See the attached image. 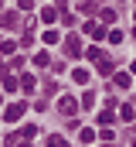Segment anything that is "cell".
Segmentation results:
<instances>
[{
  "label": "cell",
  "mask_w": 136,
  "mask_h": 147,
  "mask_svg": "<svg viewBox=\"0 0 136 147\" xmlns=\"http://www.w3.org/2000/svg\"><path fill=\"white\" fill-rule=\"evenodd\" d=\"M78 103H82V106H85V110H92V106H95V92H85V96H82V99H78Z\"/></svg>",
  "instance_id": "17"
},
{
  "label": "cell",
  "mask_w": 136,
  "mask_h": 147,
  "mask_svg": "<svg viewBox=\"0 0 136 147\" xmlns=\"http://www.w3.org/2000/svg\"><path fill=\"white\" fill-rule=\"evenodd\" d=\"M65 51L71 55V58H78V55H85V51H82V41H78V34H68V38H65Z\"/></svg>",
  "instance_id": "4"
},
{
  "label": "cell",
  "mask_w": 136,
  "mask_h": 147,
  "mask_svg": "<svg viewBox=\"0 0 136 147\" xmlns=\"http://www.w3.org/2000/svg\"><path fill=\"white\" fill-rule=\"evenodd\" d=\"M17 24H21L17 10H0V28H17Z\"/></svg>",
  "instance_id": "5"
},
{
  "label": "cell",
  "mask_w": 136,
  "mask_h": 147,
  "mask_svg": "<svg viewBox=\"0 0 136 147\" xmlns=\"http://www.w3.org/2000/svg\"><path fill=\"white\" fill-rule=\"evenodd\" d=\"M119 120H126V123L136 120V106H133V103H123V106H119Z\"/></svg>",
  "instance_id": "7"
},
{
  "label": "cell",
  "mask_w": 136,
  "mask_h": 147,
  "mask_svg": "<svg viewBox=\"0 0 136 147\" xmlns=\"http://www.w3.org/2000/svg\"><path fill=\"white\" fill-rule=\"evenodd\" d=\"M78 106H82V103H78L75 96H61V99H58V113H61V116H75Z\"/></svg>",
  "instance_id": "1"
},
{
  "label": "cell",
  "mask_w": 136,
  "mask_h": 147,
  "mask_svg": "<svg viewBox=\"0 0 136 147\" xmlns=\"http://www.w3.org/2000/svg\"><path fill=\"white\" fill-rule=\"evenodd\" d=\"M55 41H61V34H58L55 28H48V31H44V45H55Z\"/></svg>",
  "instance_id": "15"
},
{
  "label": "cell",
  "mask_w": 136,
  "mask_h": 147,
  "mask_svg": "<svg viewBox=\"0 0 136 147\" xmlns=\"http://www.w3.org/2000/svg\"><path fill=\"white\" fill-rule=\"evenodd\" d=\"M112 86H116V89H129V86H133V72H116L112 75Z\"/></svg>",
  "instance_id": "6"
},
{
  "label": "cell",
  "mask_w": 136,
  "mask_h": 147,
  "mask_svg": "<svg viewBox=\"0 0 136 147\" xmlns=\"http://www.w3.org/2000/svg\"><path fill=\"white\" fill-rule=\"evenodd\" d=\"M71 79H75V82H82V86H85V82H89V69H75V72H71Z\"/></svg>",
  "instance_id": "16"
},
{
  "label": "cell",
  "mask_w": 136,
  "mask_h": 147,
  "mask_svg": "<svg viewBox=\"0 0 136 147\" xmlns=\"http://www.w3.org/2000/svg\"><path fill=\"white\" fill-rule=\"evenodd\" d=\"M3 89H7V92H17V89H21V79H14V75H3Z\"/></svg>",
  "instance_id": "10"
},
{
  "label": "cell",
  "mask_w": 136,
  "mask_h": 147,
  "mask_svg": "<svg viewBox=\"0 0 136 147\" xmlns=\"http://www.w3.org/2000/svg\"><path fill=\"white\" fill-rule=\"evenodd\" d=\"M95 137H99V134H95V130H92V127H85V130H82V134H78V140H82V144H92V140H95Z\"/></svg>",
  "instance_id": "13"
},
{
  "label": "cell",
  "mask_w": 136,
  "mask_h": 147,
  "mask_svg": "<svg viewBox=\"0 0 136 147\" xmlns=\"http://www.w3.org/2000/svg\"><path fill=\"white\" fill-rule=\"evenodd\" d=\"M99 17H102V24H112V21H116V10H112V7H105Z\"/></svg>",
  "instance_id": "18"
},
{
  "label": "cell",
  "mask_w": 136,
  "mask_h": 147,
  "mask_svg": "<svg viewBox=\"0 0 136 147\" xmlns=\"http://www.w3.org/2000/svg\"><path fill=\"white\" fill-rule=\"evenodd\" d=\"M21 147H31V140H24V144H21Z\"/></svg>",
  "instance_id": "26"
},
{
  "label": "cell",
  "mask_w": 136,
  "mask_h": 147,
  "mask_svg": "<svg viewBox=\"0 0 136 147\" xmlns=\"http://www.w3.org/2000/svg\"><path fill=\"white\" fill-rule=\"evenodd\" d=\"M133 34H136V31H133Z\"/></svg>",
  "instance_id": "27"
},
{
  "label": "cell",
  "mask_w": 136,
  "mask_h": 147,
  "mask_svg": "<svg viewBox=\"0 0 136 147\" xmlns=\"http://www.w3.org/2000/svg\"><path fill=\"white\" fill-rule=\"evenodd\" d=\"M105 38H109L112 45H119V41H123V31H109V34H105Z\"/></svg>",
  "instance_id": "23"
},
{
  "label": "cell",
  "mask_w": 136,
  "mask_h": 147,
  "mask_svg": "<svg viewBox=\"0 0 136 147\" xmlns=\"http://www.w3.org/2000/svg\"><path fill=\"white\" fill-rule=\"evenodd\" d=\"M99 123H105V127H109V123H112V110H102V113H99Z\"/></svg>",
  "instance_id": "21"
},
{
  "label": "cell",
  "mask_w": 136,
  "mask_h": 147,
  "mask_svg": "<svg viewBox=\"0 0 136 147\" xmlns=\"http://www.w3.org/2000/svg\"><path fill=\"white\" fill-rule=\"evenodd\" d=\"M112 69H116L112 58H102V62H99V72H102V75H112Z\"/></svg>",
  "instance_id": "14"
},
{
  "label": "cell",
  "mask_w": 136,
  "mask_h": 147,
  "mask_svg": "<svg viewBox=\"0 0 136 147\" xmlns=\"http://www.w3.org/2000/svg\"><path fill=\"white\" fill-rule=\"evenodd\" d=\"M82 31H85V34L92 38V41H102V38L109 34V31H105V28H102L99 21H85V24H82Z\"/></svg>",
  "instance_id": "2"
},
{
  "label": "cell",
  "mask_w": 136,
  "mask_h": 147,
  "mask_svg": "<svg viewBox=\"0 0 136 147\" xmlns=\"http://www.w3.org/2000/svg\"><path fill=\"white\" fill-rule=\"evenodd\" d=\"M34 65H37V69H48V65H51V55H48V51H37V55H34Z\"/></svg>",
  "instance_id": "9"
},
{
  "label": "cell",
  "mask_w": 136,
  "mask_h": 147,
  "mask_svg": "<svg viewBox=\"0 0 136 147\" xmlns=\"http://www.w3.org/2000/svg\"><path fill=\"white\" fill-rule=\"evenodd\" d=\"M129 72H133V75H136V62H133V65H129Z\"/></svg>",
  "instance_id": "25"
},
{
  "label": "cell",
  "mask_w": 136,
  "mask_h": 147,
  "mask_svg": "<svg viewBox=\"0 0 136 147\" xmlns=\"http://www.w3.org/2000/svg\"><path fill=\"white\" fill-rule=\"evenodd\" d=\"M99 140H105V144H109V140H116V134H112V130L105 127V130H102V134H99Z\"/></svg>",
  "instance_id": "22"
},
{
  "label": "cell",
  "mask_w": 136,
  "mask_h": 147,
  "mask_svg": "<svg viewBox=\"0 0 136 147\" xmlns=\"http://www.w3.org/2000/svg\"><path fill=\"white\" fill-rule=\"evenodd\" d=\"M34 86H37V79H34L31 72H24V75H21V89H24V92H34Z\"/></svg>",
  "instance_id": "8"
},
{
  "label": "cell",
  "mask_w": 136,
  "mask_h": 147,
  "mask_svg": "<svg viewBox=\"0 0 136 147\" xmlns=\"http://www.w3.org/2000/svg\"><path fill=\"white\" fill-rule=\"evenodd\" d=\"M24 113H27V106H24V103H10V106L3 110V120H7V123H17Z\"/></svg>",
  "instance_id": "3"
},
{
  "label": "cell",
  "mask_w": 136,
  "mask_h": 147,
  "mask_svg": "<svg viewBox=\"0 0 136 147\" xmlns=\"http://www.w3.org/2000/svg\"><path fill=\"white\" fill-rule=\"evenodd\" d=\"M41 21H44V24L58 21V10H55V7H44V10H41Z\"/></svg>",
  "instance_id": "11"
},
{
  "label": "cell",
  "mask_w": 136,
  "mask_h": 147,
  "mask_svg": "<svg viewBox=\"0 0 136 147\" xmlns=\"http://www.w3.org/2000/svg\"><path fill=\"white\" fill-rule=\"evenodd\" d=\"M17 51V41L10 38V41H0V55H14Z\"/></svg>",
  "instance_id": "12"
},
{
  "label": "cell",
  "mask_w": 136,
  "mask_h": 147,
  "mask_svg": "<svg viewBox=\"0 0 136 147\" xmlns=\"http://www.w3.org/2000/svg\"><path fill=\"white\" fill-rule=\"evenodd\" d=\"M48 147H68V144L58 137V134H51V137H48Z\"/></svg>",
  "instance_id": "20"
},
{
  "label": "cell",
  "mask_w": 136,
  "mask_h": 147,
  "mask_svg": "<svg viewBox=\"0 0 136 147\" xmlns=\"http://www.w3.org/2000/svg\"><path fill=\"white\" fill-rule=\"evenodd\" d=\"M85 58H89V62H102V58H105V55H102L99 48H89V51H85Z\"/></svg>",
  "instance_id": "19"
},
{
  "label": "cell",
  "mask_w": 136,
  "mask_h": 147,
  "mask_svg": "<svg viewBox=\"0 0 136 147\" xmlns=\"http://www.w3.org/2000/svg\"><path fill=\"white\" fill-rule=\"evenodd\" d=\"M17 7H21V10H31V7H34V0H17Z\"/></svg>",
  "instance_id": "24"
}]
</instances>
